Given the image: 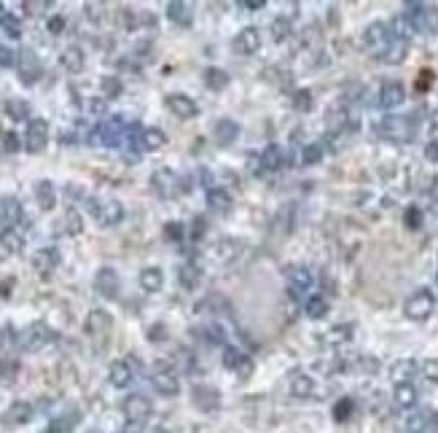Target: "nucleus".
<instances>
[{
  "label": "nucleus",
  "instance_id": "nucleus-36",
  "mask_svg": "<svg viewBox=\"0 0 438 433\" xmlns=\"http://www.w3.org/2000/svg\"><path fill=\"white\" fill-rule=\"evenodd\" d=\"M288 32H290V22H288V19H275V22H272V38H275V41H285V38H288Z\"/></svg>",
  "mask_w": 438,
  "mask_h": 433
},
{
  "label": "nucleus",
  "instance_id": "nucleus-21",
  "mask_svg": "<svg viewBox=\"0 0 438 433\" xmlns=\"http://www.w3.org/2000/svg\"><path fill=\"white\" fill-rule=\"evenodd\" d=\"M140 285H143V291L157 293V291H161V285H164V272H161L159 267H148V269H143V275H140Z\"/></svg>",
  "mask_w": 438,
  "mask_h": 433
},
{
  "label": "nucleus",
  "instance_id": "nucleus-7",
  "mask_svg": "<svg viewBox=\"0 0 438 433\" xmlns=\"http://www.w3.org/2000/svg\"><path fill=\"white\" fill-rule=\"evenodd\" d=\"M231 49H234L237 54H242V57L255 54V52L261 49V32L255 30V27H245V30H240L237 32V38L231 41Z\"/></svg>",
  "mask_w": 438,
  "mask_h": 433
},
{
  "label": "nucleus",
  "instance_id": "nucleus-22",
  "mask_svg": "<svg viewBox=\"0 0 438 433\" xmlns=\"http://www.w3.org/2000/svg\"><path fill=\"white\" fill-rule=\"evenodd\" d=\"M387 32H390V38H393V41H406L408 43V38H411V32H414V25L408 22L404 14H398V16L390 22Z\"/></svg>",
  "mask_w": 438,
  "mask_h": 433
},
{
  "label": "nucleus",
  "instance_id": "nucleus-40",
  "mask_svg": "<svg viewBox=\"0 0 438 433\" xmlns=\"http://www.w3.org/2000/svg\"><path fill=\"white\" fill-rule=\"evenodd\" d=\"M422 374L430 379V382H438V358H428L422 364Z\"/></svg>",
  "mask_w": 438,
  "mask_h": 433
},
{
  "label": "nucleus",
  "instance_id": "nucleus-11",
  "mask_svg": "<svg viewBox=\"0 0 438 433\" xmlns=\"http://www.w3.org/2000/svg\"><path fill=\"white\" fill-rule=\"evenodd\" d=\"M194 403L202 409V412H216L218 409V390L216 388H207V385H196L194 388Z\"/></svg>",
  "mask_w": 438,
  "mask_h": 433
},
{
  "label": "nucleus",
  "instance_id": "nucleus-30",
  "mask_svg": "<svg viewBox=\"0 0 438 433\" xmlns=\"http://www.w3.org/2000/svg\"><path fill=\"white\" fill-rule=\"evenodd\" d=\"M87 329H89L92 334H105V331L111 329V315H108V312L94 309L92 315H89V320H87Z\"/></svg>",
  "mask_w": 438,
  "mask_h": 433
},
{
  "label": "nucleus",
  "instance_id": "nucleus-31",
  "mask_svg": "<svg viewBox=\"0 0 438 433\" xmlns=\"http://www.w3.org/2000/svg\"><path fill=\"white\" fill-rule=\"evenodd\" d=\"M199 278H202V269H199L196 264L181 267V285H183L186 291H194V288L199 285Z\"/></svg>",
  "mask_w": 438,
  "mask_h": 433
},
{
  "label": "nucleus",
  "instance_id": "nucleus-26",
  "mask_svg": "<svg viewBox=\"0 0 438 433\" xmlns=\"http://www.w3.org/2000/svg\"><path fill=\"white\" fill-rule=\"evenodd\" d=\"M97 288H100L108 299H113V296L119 293V291H116V288H119V278H116V272H113V269H102V272L97 275Z\"/></svg>",
  "mask_w": 438,
  "mask_h": 433
},
{
  "label": "nucleus",
  "instance_id": "nucleus-1",
  "mask_svg": "<svg viewBox=\"0 0 438 433\" xmlns=\"http://www.w3.org/2000/svg\"><path fill=\"white\" fill-rule=\"evenodd\" d=\"M433 309H436V296H433V291H428V288H419V291H414L411 296L406 299V304H404V315H406L408 320H428L430 315H433Z\"/></svg>",
  "mask_w": 438,
  "mask_h": 433
},
{
  "label": "nucleus",
  "instance_id": "nucleus-24",
  "mask_svg": "<svg viewBox=\"0 0 438 433\" xmlns=\"http://www.w3.org/2000/svg\"><path fill=\"white\" fill-rule=\"evenodd\" d=\"M205 84H207V89H213V92H223V89L229 87V73L220 70V67H207V70H205Z\"/></svg>",
  "mask_w": 438,
  "mask_h": 433
},
{
  "label": "nucleus",
  "instance_id": "nucleus-13",
  "mask_svg": "<svg viewBox=\"0 0 438 433\" xmlns=\"http://www.w3.org/2000/svg\"><path fill=\"white\" fill-rule=\"evenodd\" d=\"M167 16H170L175 25L188 27V25L194 22V8H191L188 3H181V0H170V3H167Z\"/></svg>",
  "mask_w": 438,
  "mask_h": 433
},
{
  "label": "nucleus",
  "instance_id": "nucleus-51",
  "mask_svg": "<svg viewBox=\"0 0 438 433\" xmlns=\"http://www.w3.org/2000/svg\"><path fill=\"white\" fill-rule=\"evenodd\" d=\"M154 433H170V431H164V428H157V431H154Z\"/></svg>",
  "mask_w": 438,
  "mask_h": 433
},
{
  "label": "nucleus",
  "instance_id": "nucleus-42",
  "mask_svg": "<svg viewBox=\"0 0 438 433\" xmlns=\"http://www.w3.org/2000/svg\"><path fill=\"white\" fill-rule=\"evenodd\" d=\"M43 331H46L43 326L32 329V331H30V342H27V344H30V347H38V344H43V342L49 340V334H43Z\"/></svg>",
  "mask_w": 438,
  "mask_h": 433
},
{
  "label": "nucleus",
  "instance_id": "nucleus-4",
  "mask_svg": "<svg viewBox=\"0 0 438 433\" xmlns=\"http://www.w3.org/2000/svg\"><path fill=\"white\" fill-rule=\"evenodd\" d=\"M285 280H288V293H290L293 299L304 296V293L312 288V272H310L307 267H290V269L285 272Z\"/></svg>",
  "mask_w": 438,
  "mask_h": 433
},
{
  "label": "nucleus",
  "instance_id": "nucleus-17",
  "mask_svg": "<svg viewBox=\"0 0 438 433\" xmlns=\"http://www.w3.org/2000/svg\"><path fill=\"white\" fill-rule=\"evenodd\" d=\"M261 159V167L264 170H269V173H277V170H282V164H285V154H282V148L280 146H266L264 148V154L258 156Z\"/></svg>",
  "mask_w": 438,
  "mask_h": 433
},
{
  "label": "nucleus",
  "instance_id": "nucleus-44",
  "mask_svg": "<svg viewBox=\"0 0 438 433\" xmlns=\"http://www.w3.org/2000/svg\"><path fill=\"white\" fill-rule=\"evenodd\" d=\"M425 159H428V162H438V135L430 137V143L425 146Z\"/></svg>",
  "mask_w": 438,
  "mask_h": 433
},
{
  "label": "nucleus",
  "instance_id": "nucleus-25",
  "mask_svg": "<svg viewBox=\"0 0 438 433\" xmlns=\"http://www.w3.org/2000/svg\"><path fill=\"white\" fill-rule=\"evenodd\" d=\"M30 417H32V406L25 401H16L5 412V423H11V425H22V423H27Z\"/></svg>",
  "mask_w": 438,
  "mask_h": 433
},
{
  "label": "nucleus",
  "instance_id": "nucleus-50",
  "mask_svg": "<svg viewBox=\"0 0 438 433\" xmlns=\"http://www.w3.org/2000/svg\"><path fill=\"white\" fill-rule=\"evenodd\" d=\"M430 194H433V199H438V178L433 181V191H430Z\"/></svg>",
  "mask_w": 438,
  "mask_h": 433
},
{
  "label": "nucleus",
  "instance_id": "nucleus-19",
  "mask_svg": "<svg viewBox=\"0 0 438 433\" xmlns=\"http://www.w3.org/2000/svg\"><path fill=\"white\" fill-rule=\"evenodd\" d=\"M164 143H167V135L159 126H148L140 132V146L146 151H159V148H164Z\"/></svg>",
  "mask_w": 438,
  "mask_h": 433
},
{
  "label": "nucleus",
  "instance_id": "nucleus-16",
  "mask_svg": "<svg viewBox=\"0 0 438 433\" xmlns=\"http://www.w3.org/2000/svg\"><path fill=\"white\" fill-rule=\"evenodd\" d=\"M406 54H408L406 41H393V38H390V43L384 46V52H382L379 57H382V62H387V65H401V62L406 60Z\"/></svg>",
  "mask_w": 438,
  "mask_h": 433
},
{
  "label": "nucleus",
  "instance_id": "nucleus-34",
  "mask_svg": "<svg viewBox=\"0 0 438 433\" xmlns=\"http://www.w3.org/2000/svg\"><path fill=\"white\" fill-rule=\"evenodd\" d=\"M62 62H65V67H70V70H81V67H84V54H81L78 49H67L62 54Z\"/></svg>",
  "mask_w": 438,
  "mask_h": 433
},
{
  "label": "nucleus",
  "instance_id": "nucleus-39",
  "mask_svg": "<svg viewBox=\"0 0 438 433\" xmlns=\"http://www.w3.org/2000/svg\"><path fill=\"white\" fill-rule=\"evenodd\" d=\"M404 221H406L408 229H419V226H422V210H419V208H408Z\"/></svg>",
  "mask_w": 438,
  "mask_h": 433
},
{
  "label": "nucleus",
  "instance_id": "nucleus-43",
  "mask_svg": "<svg viewBox=\"0 0 438 433\" xmlns=\"http://www.w3.org/2000/svg\"><path fill=\"white\" fill-rule=\"evenodd\" d=\"M102 89L108 92V97H116V94L122 92V84L116 78H102Z\"/></svg>",
  "mask_w": 438,
  "mask_h": 433
},
{
  "label": "nucleus",
  "instance_id": "nucleus-15",
  "mask_svg": "<svg viewBox=\"0 0 438 433\" xmlns=\"http://www.w3.org/2000/svg\"><path fill=\"white\" fill-rule=\"evenodd\" d=\"M419 371V364L417 361H411V358H401V361H395L393 366H390V377L395 379V385H401V382H411V377Z\"/></svg>",
  "mask_w": 438,
  "mask_h": 433
},
{
  "label": "nucleus",
  "instance_id": "nucleus-20",
  "mask_svg": "<svg viewBox=\"0 0 438 433\" xmlns=\"http://www.w3.org/2000/svg\"><path fill=\"white\" fill-rule=\"evenodd\" d=\"M94 213H97V218H100L105 226H113V223H119V221L124 218V208H122L119 202H105L102 208H94Z\"/></svg>",
  "mask_w": 438,
  "mask_h": 433
},
{
  "label": "nucleus",
  "instance_id": "nucleus-33",
  "mask_svg": "<svg viewBox=\"0 0 438 433\" xmlns=\"http://www.w3.org/2000/svg\"><path fill=\"white\" fill-rule=\"evenodd\" d=\"M352 337V323H345V326H334L328 334H325V342L328 344H342Z\"/></svg>",
  "mask_w": 438,
  "mask_h": 433
},
{
  "label": "nucleus",
  "instance_id": "nucleus-35",
  "mask_svg": "<svg viewBox=\"0 0 438 433\" xmlns=\"http://www.w3.org/2000/svg\"><path fill=\"white\" fill-rule=\"evenodd\" d=\"M301 159H304V164L320 162V159H323V143H310V146L301 151Z\"/></svg>",
  "mask_w": 438,
  "mask_h": 433
},
{
  "label": "nucleus",
  "instance_id": "nucleus-5",
  "mask_svg": "<svg viewBox=\"0 0 438 433\" xmlns=\"http://www.w3.org/2000/svg\"><path fill=\"white\" fill-rule=\"evenodd\" d=\"M404 100H406V89H404L401 81H387V84H382V89H379V105H382L384 111L401 108Z\"/></svg>",
  "mask_w": 438,
  "mask_h": 433
},
{
  "label": "nucleus",
  "instance_id": "nucleus-37",
  "mask_svg": "<svg viewBox=\"0 0 438 433\" xmlns=\"http://www.w3.org/2000/svg\"><path fill=\"white\" fill-rule=\"evenodd\" d=\"M349 414H352V399H342V401L334 406V420L345 423Z\"/></svg>",
  "mask_w": 438,
  "mask_h": 433
},
{
  "label": "nucleus",
  "instance_id": "nucleus-32",
  "mask_svg": "<svg viewBox=\"0 0 438 433\" xmlns=\"http://www.w3.org/2000/svg\"><path fill=\"white\" fill-rule=\"evenodd\" d=\"M325 315H328V302H325L323 296H312V299H307V318L320 320V318H325Z\"/></svg>",
  "mask_w": 438,
  "mask_h": 433
},
{
  "label": "nucleus",
  "instance_id": "nucleus-41",
  "mask_svg": "<svg viewBox=\"0 0 438 433\" xmlns=\"http://www.w3.org/2000/svg\"><path fill=\"white\" fill-rule=\"evenodd\" d=\"M164 234H167L170 240H181V237H186V229H183L181 223H175V221H170V223L164 226Z\"/></svg>",
  "mask_w": 438,
  "mask_h": 433
},
{
  "label": "nucleus",
  "instance_id": "nucleus-23",
  "mask_svg": "<svg viewBox=\"0 0 438 433\" xmlns=\"http://www.w3.org/2000/svg\"><path fill=\"white\" fill-rule=\"evenodd\" d=\"M108 374H111V385H113V388H126V385L132 382V369H129V364H124V361H113Z\"/></svg>",
  "mask_w": 438,
  "mask_h": 433
},
{
  "label": "nucleus",
  "instance_id": "nucleus-38",
  "mask_svg": "<svg viewBox=\"0 0 438 433\" xmlns=\"http://www.w3.org/2000/svg\"><path fill=\"white\" fill-rule=\"evenodd\" d=\"M293 108H296V111H310V108H312V94L307 92V89L296 92L293 94Z\"/></svg>",
  "mask_w": 438,
  "mask_h": 433
},
{
  "label": "nucleus",
  "instance_id": "nucleus-27",
  "mask_svg": "<svg viewBox=\"0 0 438 433\" xmlns=\"http://www.w3.org/2000/svg\"><path fill=\"white\" fill-rule=\"evenodd\" d=\"M207 205H210V210H216V213H226V210L231 208V197H229V191H223V188H210V191H207Z\"/></svg>",
  "mask_w": 438,
  "mask_h": 433
},
{
  "label": "nucleus",
  "instance_id": "nucleus-2",
  "mask_svg": "<svg viewBox=\"0 0 438 433\" xmlns=\"http://www.w3.org/2000/svg\"><path fill=\"white\" fill-rule=\"evenodd\" d=\"M154 414V403L148 401L143 393H132L124 399V417L132 425H143Z\"/></svg>",
  "mask_w": 438,
  "mask_h": 433
},
{
  "label": "nucleus",
  "instance_id": "nucleus-29",
  "mask_svg": "<svg viewBox=\"0 0 438 433\" xmlns=\"http://www.w3.org/2000/svg\"><path fill=\"white\" fill-rule=\"evenodd\" d=\"M428 425H430V412H411L404 420V428L408 433H422Z\"/></svg>",
  "mask_w": 438,
  "mask_h": 433
},
{
  "label": "nucleus",
  "instance_id": "nucleus-48",
  "mask_svg": "<svg viewBox=\"0 0 438 433\" xmlns=\"http://www.w3.org/2000/svg\"><path fill=\"white\" fill-rule=\"evenodd\" d=\"M161 337H167V334H164V329H161V326H154V329H151V340L159 342Z\"/></svg>",
  "mask_w": 438,
  "mask_h": 433
},
{
  "label": "nucleus",
  "instance_id": "nucleus-45",
  "mask_svg": "<svg viewBox=\"0 0 438 433\" xmlns=\"http://www.w3.org/2000/svg\"><path fill=\"white\" fill-rule=\"evenodd\" d=\"M3 243L11 247V250H19V245H22V240H19L16 234H11V232H8V234H3Z\"/></svg>",
  "mask_w": 438,
  "mask_h": 433
},
{
  "label": "nucleus",
  "instance_id": "nucleus-3",
  "mask_svg": "<svg viewBox=\"0 0 438 433\" xmlns=\"http://www.w3.org/2000/svg\"><path fill=\"white\" fill-rule=\"evenodd\" d=\"M151 385H154V390L161 393V396H178V393H181V379L170 371V366H164V364H157V371L151 374Z\"/></svg>",
  "mask_w": 438,
  "mask_h": 433
},
{
  "label": "nucleus",
  "instance_id": "nucleus-6",
  "mask_svg": "<svg viewBox=\"0 0 438 433\" xmlns=\"http://www.w3.org/2000/svg\"><path fill=\"white\" fill-rule=\"evenodd\" d=\"M151 184H154V191H157L159 197H175L178 191H181V181H178V175L172 173V170H157L154 175H151Z\"/></svg>",
  "mask_w": 438,
  "mask_h": 433
},
{
  "label": "nucleus",
  "instance_id": "nucleus-49",
  "mask_svg": "<svg viewBox=\"0 0 438 433\" xmlns=\"http://www.w3.org/2000/svg\"><path fill=\"white\" fill-rule=\"evenodd\" d=\"M51 32H62V19H51Z\"/></svg>",
  "mask_w": 438,
  "mask_h": 433
},
{
  "label": "nucleus",
  "instance_id": "nucleus-9",
  "mask_svg": "<svg viewBox=\"0 0 438 433\" xmlns=\"http://www.w3.org/2000/svg\"><path fill=\"white\" fill-rule=\"evenodd\" d=\"M223 366L231 371H237L240 377H248L253 371V361L242 353V350H237V347H226L223 350Z\"/></svg>",
  "mask_w": 438,
  "mask_h": 433
},
{
  "label": "nucleus",
  "instance_id": "nucleus-47",
  "mask_svg": "<svg viewBox=\"0 0 438 433\" xmlns=\"http://www.w3.org/2000/svg\"><path fill=\"white\" fill-rule=\"evenodd\" d=\"M245 5H248L251 11H258V8H264V5H266V0H245Z\"/></svg>",
  "mask_w": 438,
  "mask_h": 433
},
{
  "label": "nucleus",
  "instance_id": "nucleus-28",
  "mask_svg": "<svg viewBox=\"0 0 438 433\" xmlns=\"http://www.w3.org/2000/svg\"><path fill=\"white\" fill-rule=\"evenodd\" d=\"M27 148L30 151H41L46 146V122H32L30 132H27Z\"/></svg>",
  "mask_w": 438,
  "mask_h": 433
},
{
  "label": "nucleus",
  "instance_id": "nucleus-46",
  "mask_svg": "<svg viewBox=\"0 0 438 433\" xmlns=\"http://www.w3.org/2000/svg\"><path fill=\"white\" fill-rule=\"evenodd\" d=\"M8 111H11V113H16L14 119H25V113H27L22 102H8Z\"/></svg>",
  "mask_w": 438,
  "mask_h": 433
},
{
  "label": "nucleus",
  "instance_id": "nucleus-14",
  "mask_svg": "<svg viewBox=\"0 0 438 433\" xmlns=\"http://www.w3.org/2000/svg\"><path fill=\"white\" fill-rule=\"evenodd\" d=\"M417 399H419V393H417V388L411 385V382H401V385H395V390H393V401L398 409H414L417 406Z\"/></svg>",
  "mask_w": 438,
  "mask_h": 433
},
{
  "label": "nucleus",
  "instance_id": "nucleus-8",
  "mask_svg": "<svg viewBox=\"0 0 438 433\" xmlns=\"http://www.w3.org/2000/svg\"><path fill=\"white\" fill-rule=\"evenodd\" d=\"M167 108H170L178 119H194V116L199 113V105H196L188 94H181V92H175V94H170V97H167Z\"/></svg>",
  "mask_w": 438,
  "mask_h": 433
},
{
  "label": "nucleus",
  "instance_id": "nucleus-18",
  "mask_svg": "<svg viewBox=\"0 0 438 433\" xmlns=\"http://www.w3.org/2000/svg\"><path fill=\"white\" fill-rule=\"evenodd\" d=\"M314 393V379L310 374H293L290 377V396L296 399H310Z\"/></svg>",
  "mask_w": 438,
  "mask_h": 433
},
{
  "label": "nucleus",
  "instance_id": "nucleus-12",
  "mask_svg": "<svg viewBox=\"0 0 438 433\" xmlns=\"http://www.w3.org/2000/svg\"><path fill=\"white\" fill-rule=\"evenodd\" d=\"M213 137H216L218 146H231L240 137V124L234 122V119H220L216 124V129H213Z\"/></svg>",
  "mask_w": 438,
  "mask_h": 433
},
{
  "label": "nucleus",
  "instance_id": "nucleus-10",
  "mask_svg": "<svg viewBox=\"0 0 438 433\" xmlns=\"http://www.w3.org/2000/svg\"><path fill=\"white\" fill-rule=\"evenodd\" d=\"M363 43H366V49H371L374 54H382V52H384V46L390 43V32H387V25L374 22L369 30L363 32Z\"/></svg>",
  "mask_w": 438,
  "mask_h": 433
}]
</instances>
